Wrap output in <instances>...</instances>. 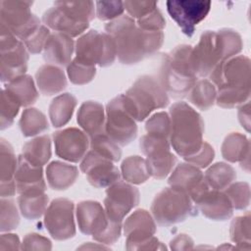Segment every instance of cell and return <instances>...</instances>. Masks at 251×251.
<instances>
[{
    "label": "cell",
    "instance_id": "cell-30",
    "mask_svg": "<svg viewBox=\"0 0 251 251\" xmlns=\"http://www.w3.org/2000/svg\"><path fill=\"white\" fill-rule=\"evenodd\" d=\"M45 191H28L20 194L18 198L22 215L27 220H37L46 211L48 196Z\"/></svg>",
    "mask_w": 251,
    "mask_h": 251
},
{
    "label": "cell",
    "instance_id": "cell-29",
    "mask_svg": "<svg viewBox=\"0 0 251 251\" xmlns=\"http://www.w3.org/2000/svg\"><path fill=\"white\" fill-rule=\"evenodd\" d=\"M76 106V99L70 93H63L55 97L49 106V118L55 127L69 123Z\"/></svg>",
    "mask_w": 251,
    "mask_h": 251
},
{
    "label": "cell",
    "instance_id": "cell-19",
    "mask_svg": "<svg viewBox=\"0 0 251 251\" xmlns=\"http://www.w3.org/2000/svg\"><path fill=\"white\" fill-rule=\"evenodd\" d=\"M53 139L57 156L73 163H77L83 159L90 144L86 133L76 127L56 131Z\"/></svg>",
    "mask_w": 251,
    "mask_h": 251
},
{
    "label": "cell",
    "instance_id": "cell-23",
    "mask_svg": "<svg viewBox=\"0 0 251 251\" xmlns=\"http://www.w3.org/2000/svg\"><path fill=\"white\" fill-rule=\"evenodd\" d=\"M75 46L71 36L61 32L51 33L43 48V58L50 65L69 66Z\"/></svg>",
    "mask_w": 251,
    "mask_h": 251
},
{
    "label": "cell",
    "instance_id": "cell-25",
    "mask_svg": "<svg viewBox=\"0 0 251 251\" xmlns=\"http://www.w3.org/2000/svg\"><path fill=\"white\" fill-rule=\"evenodd\" d=\"M35 79L40 93L47 96L57 94L67 86V78L63 70L50 64L43 65L37 70Z\"/></svg>",
    "mask_w": 251,
    "mask_h": 251
},
{
    "label": "cell",
    "instance_id": "cell-4",
    "mask_svg": "<svg viewBox=\"0 0 251 251\" xmlns=\"http://www.w3.org/2000/svg\"><path fill=\"white\" fill-rule=\"evenodd\" d=\"M192 49L190 45L176 46L162 62L160 83L174 97L185 96L196 83Z\"/></svg>",
    "mask_w": 251,
    "mask_h": 251
},
{
    "label": "cell",
    "instance_id": "cell-32",
    "mask_svg": "<svg viewBox=\"0 0 251 251\" xmlns=\"http://www.w3.org/2000/svg\"><path fill=\"white\" fill-rule=\"evenodd\" d=\"M22 155L35 166H44L51 157V140L48 135L38 136L23 146Z\"/></svg>",
    "mask_w": 251,
    "mask_h": 251
},
{
    "label": "cell",
    "instance_id": "cell-37",
    "mask_svg": "<svg viewBox=\"0 0 251 251\" xmlns=\"http://www.w3.org/2000/svg\"><path fill=\"white\" fill-rule=\"evenodd\" d=\"M19 125L25 136H33L48 128L45 115L35 108L25 109L22 114Z\"/></svg>",
    "mask_w": 251,
    "mask_h": 251
},
{
    "label": "cell",
    "instance_id": "cell-45",
    "mask_svg": "<svg viewBox=\"0 0 251 251\" xmlns=\"http://www.w3.org/2000/svg\"><path fill=\"white\" fill-rule=\"evenodd\" d=\"M20 217L15 202L11 199H1V231H8L18 226Z\"/></svg>",
    "mask_w": 251,
    "mask_h": 251
},
{
    "label": "cell",
    "instance_id": "cell-11",
    "mask_svg": "<svg viewBox=\"0 0 251 251\" xmlns=\"http://www.w3.org/2000/svg\"><path fill=\"white\" fill-rule=\"evenodd\" d=\"M124 234L126 237L127 250L164 249L161 242L154 236L156 225L146 210H137L124 224Z\"/></svg>",
    "mask_w": 251,
    "mask_h": 251
},
{
    "label": "cell",
    "instance_id": "cell-5",
    "mask_svg": "<svg viewBox=\"0 0 251 251\" xmlns=\"http://www.w3.org/2000/svg\"><path fill=\"white\" fill-rule=\"evenodd\" d=\"M126 104L134 120L141 122L156 109L165 108L169 97L160 81L150 75H142L126 92Z\"/></svg>",
    "mask_w": 251,
    "mask_h": 251
},
{
    "label": "cell",
    "instance_id": "cell-46",
    "mask_svg": "<svg viewBox=\"0 0 251 251\" xmlns=\"http://www.w3.org/2000/svg\"><path fill=\"white\" fill-rule=\"evenodd\" d=\"M125 11L124 2L98 1L96 2V16L101 21H111L120 18Z\"/></svg>",
    "mask_w": 251,
    "mask_h": 251
},
{
    "label": "cell",
    "instance_id": "cell-52",
    "mask_svg": "<svg viewBox=\"0 0 251 251\" xmlns=\"http://www.w3.org/2000/svg\"><path fill=\"white\" fill-rule=\"evenodd\" d=\"M20 239L17 234H2L0 238V250H17L20 249Z\"/></svg>",
    "mask_w": 251,
    "mask_h": 251
},
{
    "label": "cell",
    "instance_id": "cell-40",
    "mask_svg": "<svg viewBox=\"0 0 251 251\" xmlns=\"http://www.w3.org/2000/svg\"><path fill=\"white\" fill-rule=\"evenodd\" d=\"M90 148L112 162H118L122 156L120 145L113 141L106 132L91 137Z\"/></svg>",
    "mask_w": 251,
    "mask_h": 251
},
{
    "label": "cell",
    "instance_id": "cell-49",
    "mask_svg": "<svg viewBox=\"0 0 251 251\" xmlns=\"http://www.w3.org/2000/svg\"><path fill=\"white\" fill-rule=\"evenodd\" d=\"M125 9L132 19L139 20L157 8V2L151 1H126Z\"/></svg>",
    "mask_w": 251,
    "mask_h": 251
},
{
    "label": "cell",
    "instance_id": "cell-38",
    "mask_svg": "<svg viewBox=\"0 0 251 251\" xmlns=\"http://www.w3.org/2000/svg\"><path fill=\"white\" fill-rule=\"evenodd\" d=\"M18 167V160L16 159L14 150L10 143L1 139L0 149V180L3 182H10L15 180V174Z\"/></svg>",
    "mask_w": 251,
    "mask_h": 251
},
{
    "label": "cell",
    "instance_id": "cell-41",
    "mask_svg": "<svg viewBox=\"0 0 251 251\" xmlns=\"http://www.w3.org/2000/svg\"><path fill=\"white\" fill-rule=\"evenodd\" d=\"M147 134L170 140L171 119L166 112H159L151 116L145 125Z\"/></svg>",
    "mask_w": 251,
    "mask_h": 251
},
{
    "label": "cell",
    "instance_id": "cell-6",
    "mask_svg": "<svg viewBox=\"0 0 251 251\" xmlns=\"http://www.w3.org/2000/svg\"><path fill=\"white\" fill-rule=\"evenodd\" d=\"M76 219L79 230L98 242L113 244L120 238L122 222L112 221L99 202L88 200L77 204Z\"/></svg>",
    "mask_w": 251,
    "mask_h": 251
},
{
    "label": "cell",
    "instance_id": "cell-44",
    "mask_svg": "<svg viewBox=\"0 0 251 251\" xmlns=\"http://www.w3.org/2000/svg\"><path fill=\"white\" fill-rule=\"evenodd\" d=\"M225 193L229 198L233 209L243 210L250 202V189L247 182H236L225 189Z\"/></svg>",
    "mask_w": 251,
    "mask_h": 251
},
{
    "label": "cell",
    "instance_id": "cell-42",
    "mask_svg": "<svg viewBox=\"0 0 251 251\" xmlns=\"http://www.w3.org/2000/svg\"><path fill=\"white\" fill-rule=\"evenodd\" d=\"M68 75L70 80L75 84H85L93 79L96 74L95 66H91L85 63L74 59L68 66Z\"/></svg>",
    "mask_w": 251,
    "mask_h": 251
},
{
    "label": "cell",
    "instance_id": "cell-43",
    "mask_svg": "<svg viewBox=\"0 0 251 251\" xmlns=\"http://www.w3.org/2000/svg\"><path fill=\"white\" fill-rule=\"evenodd\" d=\"M21 104L5 88L1 92V129L12 126L19 113Z\"/></svg>",
    "mask_w": 251,
    "mask_h": 251
},
{
    "label": "cell",
    "instance_id": "cell-12",
    "mask_svg": "<svg viewBox=\"0 0 251 251\" xmlns=\"http://www.w3.org/2000/svg\"><path fill=\"white\" fill-rule=\"evenodd\" d=\"M230 59L218 31L206 30L202 33L195 48L192 49V61L196 75L209 76L214 69Z\"/></svg>",
    "mask_w": 251,
    "mask_h": 251
},
{
    "label": "cell",
    "instance_id": "cell-7",
    "mask_svg": "<svg viewBox=\"0 0 251 251\" xmlns=\"http://www.w3.org/2000/svg\"><path fill=\"white\" fill-rule=\"evenodd\" d=\"M151 212L159 226H169L195 215L193 202L181 190L167 187L160 191L151 205Z\"/></svg>",
    "mask_w": 251,
    "mask_h": 251
},
{
    "label": "cell",
    "instance_id": "cell-36",
    "mask_svg": "<svg viewBox=\"0 0 251 251\" xmlns=\"http://www.w3.org/2000/svg\"><path fill=\"white\" fill-rule=\"evenodd\" d=\"M123 177L134 184H141L150 177L146 159L139 156H129L122 163Z\"/></svg>",
    "mask_w": 251,
    "mask_h": 251
},
{
    "label": "cell",
    "instance_id": "cell-31",
    "mask_svg": "<svg viewBox=\"0 0 251 251\" xmlns=\"http://www.w3.org/2000/svg\"><path fill=\"white\" fill-rule=\"evenodd\" d=\"M5 89L17 99L21 106L31 105L38 98V92L34 86L32 77L27 75H21L9 81Z\"/></svg>",
    "mask_w": 251,
    "mask_h": 251
},
{
    "label": "cell",
    "instance_id": "cell-26",
    "mask_svg": "<svg viewBox=\"0 0 251 251\" xmlns=\"http://www.w3.org/2000/svg\"><path fill=\"white\" fill-rule=\"evenodd\" d=\"M42 21L48 28L55 30L56 32L67 34L71 37L82 34L89 25L75 22L55 6L48 9L43 14Z\"/></svg>",
    "mask_w": 251,
    "mask_h": 251
},
{
    "label": "cell",
    "instance_id": "cell-20",
    "mask_svg": "<svg viewBox=\"0 0 251 251\" xmlns=\"http://www.w3.org/2000/svg\"><path fill=\"white\" fill-rule=\"evenodd\" d=\"M168 183L171 187L187 193L192 202L210 187L199 168L189 163L178 165L172 172Z\"/></svg>",
    "mask_w": 251,
    "mask_h": 251
},
{
    "label": "cell",
    "instance_id": "cell-22",
    "mask_svg": "<svg viewBox=\"0 0 251 251\" xmlns=\"http://www.w3.org/2000/svg\"><path fill=\"white\" fill-rule=\"evenodd\" d=\"M15 181L19 194L28 191H45L46 189L42 167L31 164L23 155L18 158Z\"/></svg>",
    "mask_w": 251,
    "mask_h": 251
},
{
    "label": "cell",
    "instance_id": "cell-34",
    "mask_svg": "<svg viewBox=\"0 0 251 251\" xmlns=\"http://www.w3.org/2000/svg\"><path fill=\"white\" fill-rule=\"evenodd\" d=\"M204 178L212 189L223 191L235 180L236 173L230 165L217 163L207 170Z\"/></svg>",
    "mask_w": 251,
    "mask_h": 251
},
{
    "label": "cell",
    "instance_id": "cell-51",
    "mask_svg": "<svg viewBox=\"0 0 251 251\" xmlns=\"http://www.w3.org/2000/svg\"><path fill=\"white\" fill-rule=\"evenodd\" d=\"M52 248L51 241L44 237L41 236L40 234L37 233H28L26 236L24 238V241L22 243L21 249H25V250H50Z\"/></svg>",
    "mask_w": 251,
    "mask_h": 251
},
{
    "label": "cell",
    "instance_id": "cell-35",
    "mask_svg": "<svg viewBox=\"0 0 251 251\" xmlns=\"http://www.w3.org/2000/svg\"><path fill=\"white\" fill-rule=\"evenodd\" d=\"M189 101L198 109L206 111L210 109L216 102L217 88L208 79L196 81L189 91Z\"/></svg>",
    "mask_w": 251,
    "mask_h": 251
},
{
    "label": "cell",
    "instance_id": "cell-33",
    "mask_svg": "<svg viewBox=\"0 0 251 251\" xmlns=\"http://www.w3.org/2000/svg\"><path fill=\"white\" fill-rule=\"evenodd\" d=\"M54 6L75 22L83 25H89L95 16L92 1H59L55 2Z\"/></svg>",
    "mask_w": 251,
    "mask_h": 251
},
{
    "label": "cell",
    "instance_id": "cell-47",
    "mask_svg": "<svg viewBox=\"0 0 251 251\" xmlns=\"http://www.w3.org/2000/svg\"><path fill=\"white\" fill-rule=\"evenodd\" d=\"M50 30L45 25H41L37 30H35L26 40L23 43L25 44L27 51L31 54L40 53L44 48V45L50 36Z\"/></svg>",
    "mask_w": 251,
    "mask_h": 251
},
{
    "label": "cell",
    "instance_id": "cell-3",
    "mask_svg": "<svg viewBox=\"0 0 251 251\" xmlns=\"http://www.w3.org/2000/svg\"><path fill=\"white\" fill-rule=\"evenodd\" d=\"M170 143L183 159L194 155L203 144L204 122L185 102L175 103L170 109Z\"/></svg>",
    "mask_w": 251,
    "mask_h": 251
},
{
    "label": "cell",
    "instance_id": "cell-53",
    "mask_svg": "<svg viewBox=\"0 0 251 251\" xmlns=\"http://www.w3.org/2000/svg\"><path fill=\"white\" fill-rule=\"evenodd\" d=\"M171 248L174 250L192 249L193 240L186 234H178L171 241Z\"/></svg>",
    "mask_w": 251,
    "mask_h": 251
},
{
    "label": "cell",
    "instance_id": "cell-2",
    "mask_svg": "<svg viewBox=\"0 0 251 251\" xmlns=\"http://www.w3.org/2000/svg\"><path fill=\"white\" fill-rule=\"evenodd\" d=\"M218 86L216 102L226 109L241 106L250 96V60L240 55L217 66L209 75Z\"/></svg>",
    "mask_w": 251,
    "mask_h": 251
},
{
    "label": "cell",
    "instance_id": "cell-28",
    "mask_svg": "<svg viewBox=\"0 0 251 251\" xmlns=\"http://www.w3.org/2000/svg\"><path fill=\"white\" fill-rule=\"evenodd\" d=\"M222 155L223 157L231 163L244 161L249 162L250 156V143L248 138L239 133L232 132L228 134L222 145Z\"/></svg>",
    "mask_w": 251,
    "mask_h": 251
},
{
    "label": "cell",
    "instance_id": "cell-50",
    "mask_svg": "<svg viewBox=\"0 0 251 251\" xmlns=\"http://www.w3.org/2000/svg\"><path fill=\"white\" fill-rule=\"evenodd\" d=\"M215 157V151L208 142H203L201 148L192 156L185 158L187 163L196 166L197 168L208 167Z\"/></svg>",
    "mask_w": 251,
    "mask_h": 251
},
{
    "label": "cell",
    "instance_id": "cell-18",
    "mask_svg": "<svg viewBox=\"0 0 251 251\" xmlns=\"http://www.w3.org/2000/svg\"><path fill=\"white\" fill-rule=\"evenodd\" d=\"M106 195L105 211L108 217L115 222H122L125 216L139 202L138 189L120 180L107 188Z\"/></svg>",
    "mask_w": 251,
    "mask_h": 251
},
{
    "label": "cell",
    "instance_id": "cell-39",
    "mask_svg": "<svg viewBox=\"0 0 251 251\" xmlns=\"http://www.w3.org/2000/svg\"><path fill=\"white\" fill-rule=\"evenodd\" d=\"M230 238L241 249H250V214L235 218L230 225Z\"/></svg>",
    "mask_w": 251,
    "mask_h": 251
},
{
    "label": "cell",
    "instance_id": "cell-48",
    "mask_svg": "<svg viewBox=\"0 0 251 251\" xmlns=\"http://www.w3.org/2000/svg\"><path fill=\"white\" fill-rule=\"evenodd\" d=\"M136 25L145 30L162 31L166 25V21L159 9H155L143 18L136 20Z\"/></svg>",
    "mask_w": 251,
    "mask_h": 251
},
{
    "label": "cell",
    "instance_id": "cell-10",
    "mask_svg": "<svg viewBox=\"0 0 251 251\" xmlns=\"http://www.w3.org/2000/svg\"><path fill=\"white\" fill-rule=\"evenodd\" d=\"M29 1H1L0 26L5 27L22 42L41 25L39 19L30 11Z\"/></svg>",
    "mask_w": 251,
    "mask_h": 251
},
{
    "label": "cell",
    "instance_id": "cell-9",
    "mask_svg": "<svg viewBox=\"0 0 251 251\" xmlns=\"http://www.w3.org/2000/svg\"><path fill=\"white\" fill-rule=\"evenodd\" d=\"M105 132L120 146L129 144L136 137L137 126L126 104L124 94L107 104Z\"/></svg>",
    "mask_w": 251,
    "mask_h": 251
},
{
    "label": "cell",
    "instance_id": "cell-55",
    "mask_svg": "<svg viewBox=\"0 0 251 251\" xmlns=\"http://www.w3.org/2000/svg\"><path fill=\"white\" fill-rule=\"evenodd\" d=\"M17 190L16 187V181H10V182H3L1 183V196L2 198L5 197H10L15 194Z\"/></svg>",
    "mask_w": 251,
    "mask_h": 251
},
{
    "label": "cell",
    "instance_id": "cell-17",
    "mask_svg": "<svg viewBox=\"0 0 251 251\" xmlns=\"http://www.w3.org/2000/svg\"><path fill=\"white\" fill-rule=\"evenodd\" d=\"M111 160L90 150L83 157L80 164V171L85 174L88 182L96 187H109L121 178L118 168Z\"/></svg>",
    "mask_w": 251,
    "mask_h": 251
},
{
    "label": "cell",
    "instance_id": "cell-27",
    "mask_svg": "<svg viewBox=\"0 0 251 251\" xmlns=\"http://www.w3.org/2000/svg\"><path fill=\"white\" fill-rule=\"evenodd\" d=\"M78 176L75 166L54 161L46 168V177L49 186L55 190H64L72 186Z\"/></svg>",
    "mask_w": 251,
    "mask_h": 251
},
{
    "label": "cell",
    "instance_id": "cell-1",
    "mask_svg": "<svg viewBox=\"0 0 251 251\" xmlns=\"http://www.w3.org/2000/svg\"><path fill=\"white\" fill-rule=\"evenodd\" d=\"M105 29L114 39L117 56L125 65L137 64L154 55L164 42L163 31L142 29L129 16H121L109 22Z\"/></svg>",
    "mask_w": 251,
    "mask_h": 251
},
{
    "label": "cell",
    "instance_id": "cell-13",
    "mask_svg": "<svg viewBox=\"0 0 251 251\" xmlns=\"http://www.w3.org/2000/svg\"><path fill=\"white\" fill-rule=\"evenodd\" d=\"M0 31L1 79L3 82H9L25 75L28 54L25 44L12 32L3 26H0Z\"/></svg>",
    "mask_w": 251,
    "mask_h": 251
},
{
    "label": "cell",
    "instance_id": "cell-21",
    "mask_svg": "<svg viewBox=\"0 0 251 251\" xmlns=\"http://www.w3.org/2000/svg\"><path fill=\"white\" fill-rule=\"evenodd\" d=\"M202 214L213 221H226L232 215L233 207L227 195L209 187L194 202Z\"/></svg>",
    "mask_w": 251,
    "mask_h": 251
},
{
    "label": "cell",
    "instance_id": "cell-14",
    "mask_svg": "<svg viewBox=\"0 0 251 251\" xmlns=\"http://www.w3.org/2000/svg\"><path fill=\"white\" fill-rule=\"evenodd\" d=\"M170 140L145 134L140 138L139 147L146 156L150 176L164 179L172 172L176 163V156L170 150Z\"/></svg>",
    "mask_w": 251,
    "mask_h": 251
},
{
    "label": "cell",
    "instance_id": "cell-15",
    "mask_svg": "<svg viewBox=\"0 0 251 251\" xmlns=\"http://www.w3.org/2000/svg\"><path fill=\"white\" fill-rule=\"evenodd\" d=\"M74 203L66 198L51 202L44 213V225L49 234L56 240H66L75 234Z\"/></svg>",
    "mask_w": 251,
    "mask_h": 251
},
{
    "label": "cell",
    "instance_id": "cell-16",
    "mask_svg": "<svg viewBox=\"0 0 251 251\" xmlns=\"http://www.w3.org/2000/svg\"><path fill=\"white\" fill-rule=\"evenodd\" d=\"M167 10L171 18L187 36L194 33L195 26L209 14L210 1L201 0H173L167 1Z\"/></svg>",
    "mask_w": 251,
    "mask_h": 251
},
{
    "label": "cell",
    "instance_id": "cell-24",
    "mask_svg": "<svg viewBox=\"0 0 251 251\" xmlns=\"http://www.w3.org/2000/svg\"><path fill=\"white\" fill-rule=\"evenodd\" d=\"M78 125L89 137L105 132V112L103 105L96 101H86L81 104L76 119Z\"/></svg>",
    "mask_w": 251,
    "mask_h": 251
},
{
    "label": "cell",
    "instance_id": "cell-54",
    "mask_svg": "<svg viewBox=\"0 0 251 251\" xmlns=\"http://www.w3.org/2000/svg\"><path fill=\"white\" fill-rule=\"evenodd\" d=\"M238 119L241 126L249 131L250 129V112H249V101L241 105L238 111Z\"/></svg>",
    "mask_w": 251,
    "mask_h": 251
},
{
    "label": "cell",
    "instance_id": "cell-8",
    "mask_svg": "<svg viewBox=\"0 0 251 251\" xmlns=\"http://www.w3.org/2000/svg\"><path fill=\"white\" fill-rule=\"evenodd\" d=\"M75 59L78 61L100 67L111 66L117 56L114 39L107 33L89 30L81 35L75 46Z\"/></svg>",
    "mask_w": 251,
    "mask_h": 251
}]
</instances>
